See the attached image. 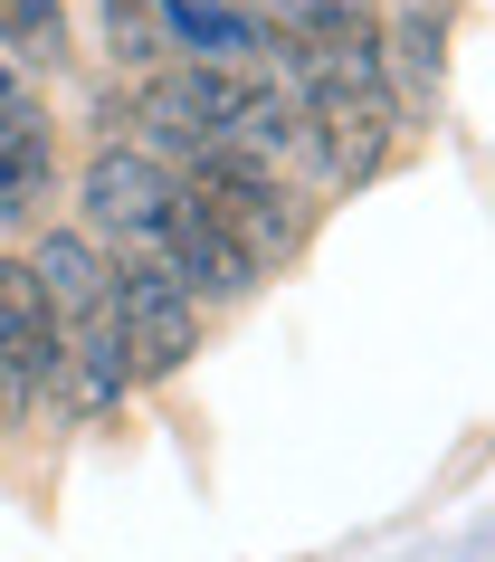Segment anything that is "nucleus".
<instances>
[{
  "label": "nucleus",
  "instance_id": "1",
  "mask_svg": "<svg viewBox=\"0 0 495 562\" xmlns=\"http://www.w3.org/2000/svg\"><path fill=\"white\" fill-rule=\"evenodd\" d=\"M105 315H115V344H124V372H134V382L181 372L191 344H201V305H191V286H181L153 248L124 258V267H105Z\"/></svg>",
  "mask_w": 495,
  "mask_h": 562
},
{
  "label": "nucleus",
  "instance_id": "2",
  "mask_svg": "<svg viewBox=\"0 0 495 562\" xmlns=\"http://www.w3.org/2000/svg\"><path fill=\"white\" fill-rule=\"evenodd\" d=\"M181 191L220 220V238L248 258V277H267V267H286L295 248H305V210H295V191L277 172H248V162H229V153H210V162H191Z\"/></svg>",
  "mask_w": 495,
  "mask_h": 562
},
{
  "label": "nucleus",
  "instance_id": "3",
  "mask_svg": "<svg viewBox=\"0 0 495 562\" xmlns=\"http://www.w3.org/2000/svg\"><path fill=\"white\" fill-rule=\"evenodd\" d=\"M48 391H58V325L38 305L30 267L0 258V411H30Z\"/></svg>",
  "mask_w": 495,
  "mask_h": 562
},
{
  "label": "nucleus",
  "instance_id": "4",
  "mask_svg": "<svg viewBox=\"0 0 495 562\" xmlns=\"http://www.w3.org/2000/svg\"><path fill=\"white\" fill-rule=\"evenodd\" d=\"M172 191L181 181L153 162V153H134V144H105L87 162V220L95 229H124V238H162V220H172Z\"/></svg>",
  "mask_w": 495,
  "mask_h": 562
},
{
  "label": "nucleus",
  "instance_id": "5",
  "mask_svg": "<svg viewBox=\"0 0 495 562\" xmlns=\"http://www.w3.org/2000/svg\"><path fill=\"white\" fill-rule=\"evenodd\" d=\"M153 258L191 286V305H229V296H248V286H258V277H248V258L220 238V220H210L191 191H172V220H162V238H153Z\"/></svg>",
  "mask_w": 495,
  "mask_h": 562
},
{
  "label": "nucleus",
  "instance_id": "6",
  "mask_svg": "<svg viewBox=\"0 0 495 562\" xmlns=\"http://www.w3.org/2000/svg\"><path fill=\"white\" fill-rule=\"evenodd\" d=\"M30 286H38V305H48V325H87V315H105V258H95V238L87 229L38 238Z\"/></svg>",
  "mask_w": 495,
  "mask_h": 562
},
{
  "label": "nucleus",
  "instance_id": "7",
  "mask_svg": "<svg viewBox=\"0 0 495 562\" xmlns=\"http://www.w3.org/2000/svg\"><path fill=\"white\" fill-rule=\"evenodd\" d=\"M153 20H162V48H191L201 67H238L258 58L267 30L248 10H220V0H153Z\"/></svg>",
  "mask_w": 495,
  "mask_h": 562
},
{
  "label": "nucleus",
  "instance_id": "8",
  "mask_svg": "<svg viewBox=\"0 0 495 562\" xmlns=\"http://www.w3.org/2000/svg\"><path fill=\"white\" fill-rule=\"evenodd\" d=\"M48 181H58V134L38 115V124H20V134L0 144V220H30V210L48 201Z\"/></svg>",
  "mask_w": 495,
  "mask_h": 562
},
{
  "label": "nucleus",
  "instance_id": "9",
  "mask_svg": "<svg viewBox=\"0 0 495 562\" xmlns=\"http://www.w3.org/2000/svg\"><path fill=\"white\" fill-rule=\"evenodd\" d=\"M0 48L20 67H58L67 58V10L58 0H0Z\"/></svg>",
  "mask_w": 495,
  "mask_h": 562
},
{
  "label": "nucleus",
  "instance_id": "10",
  "mask_svg": "<svg viewBox=\"0 0 495 562\" xmlns=\"http://www.w3.org/2000/svg\"><path fill=\"white\" fill-rule=\"evenodd\" d=\"M105 48H115L124 67H144L153 48H162V20H153V0H105Z\"/></svg>",
  "mask_w": 495,
  "mask_h": 562
},
{
  "label": "nucleus",
  "instance_id": "11",
  "mask_svg": "<svg viewBox=\"0 0 495 562\" xmlns=\"http://www.w3.org/2000/svg\"><path fill=\"white\" fill-rule=\"evenodd\" d=\"M401 77H409V95H438V10L401 20Z\"/></svg>",
  "mask_w": 495,
  "mask_h": 562
},
{
  "label": "nucleus",
  "instance_id": "12",
  "mask_svg": "<svg viewBox=\"0 0 495 562\" xmlns=\"http://www.w3.org/2000/svg\"><path fill=\"white\" fill-rule=\"evenodd\" d=\"M20 124H38V95L20 87V67L0 58V144H10V134H20Z\"/></svg>",
  "mask_w": 495,
  "mask_h": 562
}]
</instances>
